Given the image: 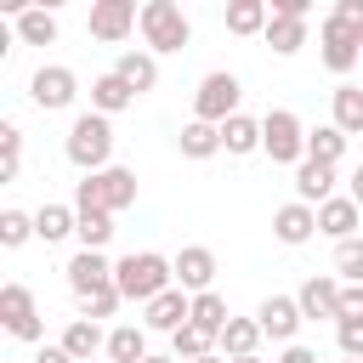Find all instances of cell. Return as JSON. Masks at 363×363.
Returning a JSON list of instances; mask_svg holds the SVG:
<instances>
[{
    "label": "cell",
    "instance_id": "obj_1",
    "mask_svg": "<svg viewBox=\"0 0 363 363\" xmlns=\"http://www.w3.org/2000/svg\"><path fill=\"white\" fill-rule=\"evenodd\" d=\"M113 289L125 301H159L164 289H176V261H164L159 250H130L125 261H113Z\"/></svg>",
    "mask_w": 363,
    "mask_h": 363
},
{
    "label": "cell",
    "instance_id": "obj_2",
    "mask_svg": "<svg viewBox=\"0 0 363 363\" xmlns=\"http://www.w3.org/2000/svg\"><path fill=\"white\" fill-rule=\"evenodd\" d=\"M62 153H68V164H79L85 176L108 170V159H113V125H108V113H79V119L68 125Z\"/></svg>",
    "mask_w": 363,
    "mask_h": 363
},
{
    "label": "cell",
    "instance_id": "obj_3",
    "mask_svg": "<svg viewBox=\"0 0 363 363\" xmlns=\"http://www.w3.org/2000/svg\"><path fill=\"white\" fill-rule=\"evenodd\" d=\"M130 204H136V170H125V164H108V170L74 182V210H108V216H119Z\"/></svg>",
    "mask_w": 363,
    "mask_h": 363
},
{
    "label": "cell",
    "instance_id": "obj_4",
    "mask_svg": "<svg viewBox=\"0 0 363 363\" xmlns=\"http://www.w3.org/2000/svg\"><path fill=\"white\" fill-rule=\"evenodd\" d=\"M136 28H142V45H147L153 57H159V51H182V45L193 40V23L182 17V6H176V0H147Z\"/></svg>",
    "mask_w": 363,
    "mask_h": 363
},
{
    "label": "cell",
    "instance_id": "obj_5",
    "mask_svg": "<svg viewBox=\"0 0 363 363\" xmlns=\"http://www.w3.org/2000/svg\"><path fill=\"white\" fill-rule=\"evenodd\" d=\"M238 96H244L238 74L216 68V74H204L199 91H193V119H204V125H227V119L238 113Z\"/></svg>",
    "mask_w": 363,
    "mask_h": 363
},
{
    "label": "cell",
    "instance_id": "obj_6",
    "mask_svg": "<svg viewBox=\"0 0 363 363\" xmlns=\"http://www.w3.org/2000/svg\"><path fill=\"white\" fill-rule=\"evenodd\" d=\"M261 153L272 164H306V130H301V119L289 108H272L261 119Z\"/></svg>",
    "mask_w": 363,
    "mask_h": 363
},
{
    "label": "cell",
    "instance_id": "obj_7",
    "mask_svg": "<svg viewBox=\"0 0 363 363\" xmlns=\"http://www.w3.org/2000/svg\"><path fill=\"white\" fill-rule=\"evenodd\" d=\"M136 23H142V6L136 0H91V17H85L91 40H102V45H119Z\"/></svg>",
    "mask_w": 363,
    "mask_h": 363
},
{
    "label": "cell",
    "instance_id": "obj_8",
    "mask_svg": "<svg viewBox=\"0 0 363 363\" xmlns=\"http://www.w3.org/2000/svg\"><path fill=\"white\" fill-rule=\"evenodd\" d=\"M28 96H34V108H45V113L74 108V96H79V74H74V68H62V62H45V68H34Z\"/></svg>",
    "mask_w": 363,
    "mask_h": 363
},
{
    "label": "cell",
    "instance_id": "obj_9",
    "mask_svg": "<svg viewBox=\"0 0 363 363\" xmlns=\"http://www.w3.org/2000/svg\"><path fill=\"white\" fill-rule=\"evenodd\" d=\"M318 45H323V68H329V74H352V68H357V57H363V34H357V28H346L335 11L323 17Z\"/></svg>",
    "mask_w": 363,
    "mask_h": 363
},
{
    "label": "cell",
    "instance_id": "obj_10",
    "mask_svg": "<svg viewBox=\"0 0 363 363\" xmlns=\"http://www.w3.org/2000/svg\"><path fill=\"white\" fill-rule=\"evenodd\" d=\"M0 323H6V335H17V340H40V306H34V289L28 284H6L0 289Z\"/></svg>",
    "mask_w": 363,
    "mask_h": 363
},
{
    "label": "cell",
    "instance_id": "obj_11",
    "mask_svg": "<svg viewBox=\"0 0 363 363\" xmlns=\"http://www.w3.org/2000/svg\"><path fill=\"white\" fill-rule=\"evenodd\" d=\"M62 272H68V289H74V295H79V301H85V295H96V289H108V284H113V261H108V255H102V250H79V255H74V261H68V267H62Z\"/></svg>",
    "mask_w": 363,
    "mask_h": 363
},
{
    "label": "cell",
    "instance_id": "obj_12",
    "mask_svg": "<svg viewBox=\"0 0 363 363\" xmlns=\"http://www.w3.org/2000/svg\"><path fill=\"white\" fill-rule=\"evenodd\" d=\"M340 289H346V284H340V278H329V272L306 278V284L295 289L301 318H312V323H318V318H335V323H340Z\"/></svg>",
    "mask_w": 363,
    "mask_h": 363
},
{
    "label": "cell",
    "instance_id": "obj_13",
    "mask_svg": "<svg viewBox=\"0 0 363 363\" xmlns=\"http://www.w3.org/2000/svg\"><path fill=\"white\" fill-rule=\"evenodd\" d=\"M255 323H261V335H272V340L295 346V329H301L306 318H301V301H295V295H267V301H261V312H255Z\"/></svg>",
    "mask_w": 363,
    "mask_h": 363
},
{
    "label": "cell",
    "instance_id": "obj_14",
    "mask_svg": "<svg viewBox=\"0 0 363 363\" xmlns=\"http://www.w3.org/2000/svg\"><path fill=\"white\" fill-rule=\"evenodd\" d=\"M357 221H363V210H357V199H352V193H335L329 204H318V233H329L335 244L357 238Z\"/></svg>",
    "mask_w": 363,
    "mask_h": 363
},
{
    "label": "cell",
    "instance_id": "obj_15",
    "mask_svg": "<svg viewBox=\"0 0 363 363\" xmlns=\"http://www.w3.org/2000/svg\"><path fill=\"white\" fill-rule=\"evenodd\" d=\"M216 284V255L204 250V244H187L182 255H176V289H187V295H204Z\"/></svg>",
    "mask_w": 363,
    "mask_h": 363
},
{
    "label": "cell",
    "instance_id": "obj_16",
    "mask_svg": "<svg viewBox=\"0 0 363 363\" xmlns=\"http://www.w3.org/2000/svg\"><path fill=\"white\" fill-rule=\"evenodd\" d=\"M272 233H278V244H306L318 233V210L301 204V199H289V204L272 210Z\"/></svg>",
    "mask_w": 363,
    "mask_h": 363
},
{
    "label": "cell",
    "instance_id": "obj_17",
    "mask_svg": "<svg viewBox=\"0 0 363 363\" xmlns=\"http://www.w3.org/2000/svg\"><path fill=\"white\" fill-rule=\"evenodd\" d=\"M187 318H193V295H187V289H164L159 301H147L142 329H164V335H176Z\"/></svg>",
    "mask_w": 363,
    "mask_h": 363
},
{
    "label": "cell",
    "instance_id": "obj_18",
    "mask_svg": "<svg viewBox=\"0 0 363 363\" xmlns=\"http://www.w3.org/2000/svg\"><path fill=\"white\" fill-rule=\"evenodd\" d=\"M295 199L301 204H329L335 199V164H318V159H306V164H295Z\"/></svg>",
    "mask_w": 363,
    "mask_h": 363
},
{
    "label": "cell",
    "instance_id": "obj_19",
    "mask_svg": "<svg viewBox=\"0 0 363 363\" xmlns=\"http://www.w3.org/2000/svg\"><path fill=\"white\" fill-rule=\"evenodd\" d=\"M74 363H91L96 352H108V335H102V323H91V318H74L68 329H62V340H57Z\"/></svg>",
    "mask_w": 363,
    "mask_h": 363
},
{
    "label": "cell",
    "instance_id": "obj_20",
    "mask_svg": "<svg viewBox=\"0 0 363 363\" xmlns=\"http://www.w3.org/2000/svg\"><path fill=\"white\" fill-rule=\"evenodd\" d=\"M130 102H136V91H130V85H125L113 68L91 79V113H108V119H113V113H125Z\"/></svg>",
    "mask_w": 363,
    "mask_h": 363
},
{
    "label": "cell",
    "instance_id": "obj_21",
    "mask_svg": "<svg viewBox=\"0 0 363 363\" xmlns=\"http://www.w3.org/2000/svg\"><path fill=\"white\" fill-rule=\"evenodd\" d=\"M113 74H119V79L142 96V91H153V85H159V57H153V51H119Z\"/></svg>",
    "mask_w": 363,
    "mask_h": 363
},
{
    "label": "cell",
    "instance_id": "obj_22",
    "mask_svg": "<svg viewBox=\"0 0 363 363\" xmlns=\"http://www.w3.org/2000/svg\"><path fill=\"white\" fill-rule=\"evenodd\" d=\"M221 153H233V159H244V153H261V119H250V113H233V119L221 125Z\"/></svg>",
    "mask_w": 363,
    "mask_h": 363
},
{
    "label": "cell",
    "instance_id": "obj_23",
    "mask_svg": "<svg viewBox=\"0 0 363 363\" xmlns=\"http://www.w3.org/2000/svg\"><path fill=\"white\" fill-rule=\"evenodd\" d=\"M182 159H216L221 153V125H204V119H187L182 136H176Z\"/></svg>",
    "mask_w": 363,
    "mask_h": 363
},
{
    "label": "cell",
    "instance_id": "obj_24",
    "mask_svg": "<svg viewBox=\"0 0 363 363\" xmlns=\"http://www.w3.org/2000/svg\"><path fill=\"white\" fill-rule=\"evenodd\" d=\"M68 233H79V210H74V204H40V210H34V238L57 244V238H68Z\"/></svg>",
    "mask_w": 363,
    "mask_h": 363
},
{
    "label": "cell",
    "instance_id": "obj_25",
    "mask_svg": "<svg viewBox=\"0 0 363 363\" xmlns=\"http://www.w3.org/2000/svg\"><path fill=\"white\" fill-rule=\"evenodd\" d=\"M335 130H346V136H357L363 130V85H352V79H340L335 85V119H329Z\"/></svg>",
    "mask_w": 363,
    "mask_h": 363
},
{
    "label": "cell",
    "instance_id": "obj_26",
    "mask_svg": "<svg viewBox=\"0 0 363 363\" xmlns=\"http://www.w3.org/2000/svg\"><path fill=\"white\" fill-rule=\"evenodd\" d=\"M267 23H272L267 0H233L227 6V34H267Z\"/></svg>",
    "mask_w": 363,
    "mask_h": 363
},
{
    "label": "cell",
    "instance_id": "obj_27",
    "mask_svg": "<svg viewBox=\"0 0 363 363\" xmlns=\"http://www.w3.org/2000/svg\"><path fill=\"white\" fill-rule=\"evenodd\" d=\"M17 40H23V45H51V40H57V11L23 6V11H17Z\"/></svg>",
    "mask_w": 363,
    "mask_h": 363
},
{
    "label": "cell",
    "instance_id": "obj_28",
    "mask_svg": "<svg viewBox=\"0 0 363 363\" xmlns=\"http://www.w3.org/2000/svg\"><path fill=\"white\" fill-rule=\"evenodd\" d=\"M142 357H147V329H136V323L108 329V363H142Z\"/></svg>",
    "mask_w": 363,
    "mask_h": 363
},
{
    "label": "cell",
    "instance_id": "obj_29",
    "mask_svg": "<svg viewBox=\"0 0 363 363\" xmlns=\"http://www.w3.org/2000/svg\"><path fill=\"white\" fill-rule=\"evenodd\" d=\"M227 357H255V346H261V323L255 318H233L227 329H221V340H216Z\"/></svg>",
    "mask_w": 363,
    "mask_h": 363
},
{
    "label": "cell",
    "instance_id": "obj_30",
    "mask_svg": "<svg viewBox=\"0 0 363 363\" xmlns=\"http://www.w3.org/2000/svg\"><path fill=\"white\" fill-rule=\"evenodd\" d=\"M210 352H216V335L199 329V323H182V329L170 335V357H176V363H193V357H210Z\"/></svg>",
    "mask_w": 363,
    "mask_h": 363
},
{
    "label": "cell",
    "instance_id": "obj_31",
    "mask_svg": "<svg viewBox=\"0 0 363 363\" xmlns=\"http://www.w3.org/2000/svg\"><path fill=\"white\" fill-rule=\"evenodd\" d=\"M187 323H199V329H210L216 340H221V329L233 323V312H227V301L216 295V289H204V295H193V318Z\"/></svg>",
    "mask_w": 363,
    "mask_h": 363
},
{
    "label": "cell",
    "instance_id": "obj_32",
    "mask_svg": "<svg viewBox=\"0 0 363 363\" xmlns=\"http://www.w3.org/2000/svg\"><path fill=\"white\" fill-rule=\"evenodd\" d=\"M267 45H272L278 57H295V51L306 45V23H301V17H272V23H267Z\"/></svg>",
    "mask_w": 363,
    "mask_h": 363
},
{
    "label": "cell",
    "instance_id": "obj_33",
    "mask_svg": "<svg viewBox=\"0 0 363 363\" xmlns=\"http://www.w3.org/2000/svg\"><path fill=\"white\" fill-rule=\"evenodd\" d=\"M340 153H346V130H335V125L306 130V159H318V164H340Z\"/></svg>",
    "mask_w": 363,
    "mask_h": 363
},
{
    "label": "cell",
    "instance_id": "obj_34",
    "mask_svg": "<svg viewBox=\"0 0 363 363\" xmlns=\"http://www.w3.org/2000/svg\"><path fill=\"white\" fill-rule=\"evenodd\" d=\"M113 238V216L108 210H79V250H102Z\"/></svg>",
    "mask_w": 363,
    "mask_h": 363
},
{
    "label": "cell",
    "instance_id": "obj_35",
    "mask_svg": "<svg viewBox=\"0 0 363 363\" xmlns=\"http://www.w3.org/2000/svg\"><path fill=\"white\" fill-rule=\"evenodd\" d=\"M335 278L340 284H363V238L335 244Z\"/></svg>",
    "mask_w": 363,
    "mask_h": 363
},
{
    "label": "cell",
    "instance_id": "obj_36",
    "mask_svg": "<svg viewBox=\"0 0 363 363\" xmlns=\"http://www.w3.org/2000/svg\"><path fill=\"white\" fill-rule=\"evenodd\" d=\"M28 238H34V216H23V210H0V244L17 250V244H28Z\"/></svg>",
    "mask_w": 363,
    "mask_h": 363
},
{
    "label": "cell",
    "instance_id": "obj_37",
    "mask_svg": "<svg viewBox=\"0 0 363 363\" xmlns=\"http://www.w3.org/2000/svg\"><path fill=\"white\" fill-rule=\"evenodd\" d=\"M17 164H23V130H17V125H0V176L11 182Z\"/></svg>",
    "mask_w": 363,
    "mask_h": 363
},
{
    "label": "cell",
    "instance_id": "obj_38",
    "mask_svg": "<svg viewBox=\"0 0 363 363\" xmlns=\"http://www.w3.org/2000/svg\"><path fill=\"white\" fill-rule=\"evenodd\" d=\"M119 301H125V295L108 284V289H96V295H85V301H79V318H91V323H96V318H113V312H119Z\"/></svg>",
    "mask_w": 363,
    "mask_h": 363
},
{
    "label": "cell",
    "instance_id": "obj_39",
    "mask_svg": "<svg viewBox=\"0 0 363 363\" xmlns=\"http://www.w3.org/2000/svg\"><path fill=\"white\" fill-rule=\"evenodd\" d=\"M335 340H340V357H363V318H340Z\"/></svg>",
    "mask_w": 363,
    "mask_h": 363
},
{
    "label": "cell",
    "instance_id": "obj_40",
    "mask_svg": "<svg viewBox=\"0 0 363 363\" xmlns=\"http://www.w3.org/2000/svg\"><path fill=\"white\" fill-rule=\"evenodd\" d=\"M267 6H272V17H301V23L312 17V0H267Z\"/></svg>",
    "mask_w": 363,
    "mask_h": 363
},
{
    "label": "cell",
    "instance_id": "obj_41",
    "mask_svg": "<svg viewBox=\"0 0 363 363\" xmlns=\"http://www.w3.org/2000/svg\"><path fill=\"white\" fill-rule=\"evenodd\" d=\"M340 318H363V284H346L340 289Z\"/></svg>",
    "mask_w": 363,
    "mask_h": 363
},
{
    "label": "cell",
    "instance_id": "obj_42",
    "mask_svg": "<svg viewBox=\"0 0 363 363\" xmlns=\"http://www.w3.org/2000/svg\"><path fill=\"white\" fill-rule=\"evenodd\" d=\"M335 17H340L346 28H357V34H363V0H340V6H335Z\"/></svg>",
    "mask_w": 363,
    "mask_h": 363
},
{
    "label": "cell",
    "instance_id": "obj_43",
    "mask_svg": "<svg viewBox=\"0 0 363 363\" xmlns=\"http://www.w3.org/2000/svg\"><path fill=\"white\" fill-rule=\"evenodd\" d=\"M278 363H318V352H312V346H301V340H295V346H284V357H278Z\"/></svg>",
    "mask_w": 363,
    "mask_h": 363
},
{
    "label": "cell",
    "instance_id": "obj_44",
    "mask_svg": "<svg viewBox=\"0 0 363 363\" xmlns=\"http://www.w3.org/2000/svg\"><path fill=\"white\" fill-rule=\"evenodd\" d=\"M34 363H74V357H68L62 346H40V357H34Z\"/></svg>",
    "mask_w": 363,
    "mask_h": 363
},
{
    "label": "cell",
    "instance_id": "obj_45",
    "mask_svg": "<svg viewBox=\"0 0 363 363\" xmlns=\"http://www.w3.org/2000/svg\"><path fill=\"white\" fill-rule=\"evenodd\" d=\"M352 199H357V210H363V164L352 170Z\"/></svg>",
    "mask_w": 363,
    "mask_h": 363
},
{
    "label": "cell",
    "instance_id": "obj_46",
    "mask_svg": "<svg viewBox=\"0 0 363 363\" xmlns=\"http://www.w3.org/2000/svg\"><path fill=\"white\" fill-rule=\"evenodd\" d=\"M142 363H176V357H159V352H147V357H142Z\"/></svg>",
    "mask_w": 363,
    "mask_h": 363
},
{
    "label": "cell",
    "instance_id": "obj_47",
    "mask_svg": "<svg viewBox=\"0 0 363 363\" xmlns=\"http://www.w3.org/2000/svg\"><path fill=\"white\" fill-rule=\"evenodd\" d=\"M193 363H227V357H221V352H210V357H193Z\"/></svg>",
    "mask_w": 363,
    "mask_h": 363
},
{
    "label": "cell",
    "instance_id": "obj_48",
    "mask_svg": "<svg viewBox=\"0 0 363 363\" xmlns=\"http://www.w3.org/2000/svg\"><path fill=\"white\" fill-rule=\"evenodd\" d=\"M227 363H261V357H227Z\"/></svg>",
    "mask_w": 363,
    "mask_h": 363
},
{
    "label": "cell",
    "instance_id": "obj_49",
    "mask_svg": "<svg viewBox=\"0 0 363 363\" xmlns=\"http://www.w3.org/2000/svg\"><path fill=\"white\" fill-rule=\"evenodd\" d=\"M340 363H363V357H340Z\"/></svg>",
    "mask_w": 363,
    "mask_h": 363
}]
</instances>
